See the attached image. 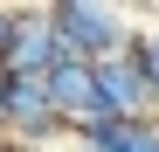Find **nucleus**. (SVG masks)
Segmentation results:
<instances>
[{"mask_svg":"<svg viewBox=\"0 0 159 152\" xmlns=\"http://www.w3.org/2000/svg\"><path fill=\"white\" fill-rule=\"evenodd\" d=\"M48 21H56V35H62V56L69 62H118L125 48H131V21L118 7H104V0H56L48 7Z\"/></svg>","mask_w":159,"mask_h":152,"instance_id":"f257e3e1","label":"nucleus"},{"mask_svg":"<svg viewBox=\"0 0 159 152\" xmlns=\"http://www.w3.org/2000/svg\"><path fill=\"white\" fill-rule=\"evenodd\" d=\"M62 62H69V56H62V35H56V21H48V7H21V21H14V42H7V62H0V69L48 83Z\"/></svg>","mask_w":159,"mask_h":152,"instance_id":"f03ea898","label":"nucleus"},{"mask_svg":"<svg viewBox=\"0 0 159 152\" xmlns=\"http://www.w3.org/2000/svg\"><path fill=\"white\" fill-rule=\"evenodd\" d=\"M97 97H104V118L131 124V118H159V90L145 83V69L131 62V48L118 62H97Z\"/></svg>","mask_w":159,"mask_h":152,"instance_id":"7ed1b4c3","label":"nucleus"},{"mask_svg":"<svg viewBox=\"0 0 159 152\" xmlns=\"http://www.w3.org/2000/svg\"><path fill=\"white\" fill-rule=\"evenodd\" d=\"M131 62H139L145 83L159 90V28H139V35H131Z\"/></svg>","mask_w":159,"mask_h":152,"instance_id":"20e7f679","label":"nucleus"},{"mask_svg":"<svg viewBox=\"0 0 159 152\" xmlns=\"http://www.w3.org/2000/svg\"><path fill=\"white\" fill-rule=\"evenodd\" d=\"M14 21H21V7H0V62H7V42H14Z\"/></svg>","mask_w":159,"mask_h":152,"instance_id":"39448f33","label":"nucleus"},{"mask_svg":"<svg viewBox=\"0 0 159 152\" xmlns=\"http://www.w3.org/2000/svg\"><path fill=\"white\" fill-rule=\"evenodd\" d=\"M7 90H14V76L0 69V132H7Z\"/></svg>","mask_w":159,"mask_h":152,"instance_id":"423d86ee","label":"nucleus"}]
</instances>
